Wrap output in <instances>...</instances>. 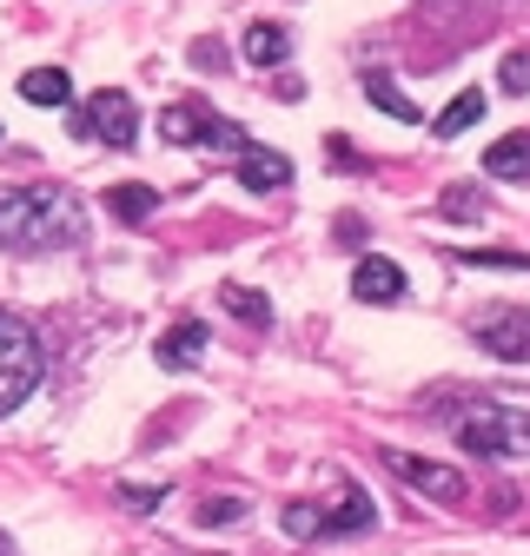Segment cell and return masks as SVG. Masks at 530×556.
Instances as JSON below:
<instances>
[{
  "label": "cell",
  "instance_id": "1",
  "mask_svg": "<svg viewBox=\"0 0 530 556\" xmlns=\"http://www.w3.org/2000/svg\"><path fill=\"white\" fill-rule=\"evenodd\" d=\"M87 239V213L66 186H0V245L8 252H60Z\"/></svg>",
  "mask_w": 530,
  "mask_h": 556
},
{
  "label": "cell",
  "instance_id": "2",
  "mask_svg": "<svg viewBox=\"0 0 530 556\" xmlns=\"http://www.w3.org/2000/svg\"><path fill=\"white\" fill-rule=\"evenodd\" d=\"M451 438L471 457H530V404L510 397H471L451 417Z\"/></svg>",
  "mask_w": 530,
  "mask_h": 556
},
{
  "label": "cell",
  "instance_id": "3",
  "mask_svg": "<svg viewBox=\"0 0 530 556\" xmlns=\"http://www.w3.org/2000/svg\"><path fill=\"white\" fill-rule=\"evenodd\" d=\"M34 384H40V338H34L27 318L0 312V417H8Z\"/></svg>",
  "mask_w": 530,
  "mask_h": 556
},
{
  "label": "cell",
  "instance_id": "4",
  "mask_svg": "<svg viewBox=\"0 0 530 556\" xmlns=\"http://www.w3.org/2000/svg\"><path fill=\"white\" fill-rule=\"evenodd\" d=\"M74 132L80 139H106V147H132V132H140V106H132V93H119V87H100L87 100V113L74 119Z\"/></svg>",
  "mask_w": 530,
  "mask_h": 556
},
{
  "label": "cell",
  "instance_id": "5",
  "mask_svg": "<svg viewBox=\"0 0 530 556\" xmlns=\"http://www.w3.org/2000/svg\"><path fill=\"white\" fill-rule=\"evenodd\" d=\"M160 132L166 139H192V147H245V132L232 126V119H219L213 106H199V100H179V106H166L160 113Z\"/></svg>",
  "mask_w": 530,
  "mask_h": 556
},
{
  "label": "cell",
  "instance_id": "6",
  "mask_svg": "<svg viewBox=\"0 0 530 556\" xmlns=\"http://www.w3.org/2000/svg\"><path fill=\"white\" fill-rule=\"evenodd\" d=\"M478 344H484L491 358L523 365V358H530V305H491V312L478 318Z\"/></svg>",
  "mask_w": 530,
  "mask_h": 556
},
{
  "label": "cell",
  "instance_id": "7",
  "mask_svg": "<svg viewBox=\"0 0 530 556\" xmlns=\"http://www.w3.org/2000/svg\"><path fill=\"white\" fill-rule=\"evenodd\" d=\"M384 464L405 477L412 491H425V497H438V504H464V497H471L464 470H438V464H425V457H412V451H384Z\"/></svg>",
  "mask_w": 530,
  "mask_h": 556
},
{
  "label": "cell",
  "instance_id": "8",
  "mask_svg": "<svg viewBox=\"0 0 530 556\" xmlns=\"http://www.w3.org/2000/svg\"><path fill=\"white\" fill-rule=\"evenodd\" d=\"M352 292H358L365 305H398V299H405V271H398L391 258H358Z\"/></svg>",
  "mask_w": 530,
  "mask_h": 556
},
{
  "label": "cell",
  "instance_id": "9",
  "mask_svg": "<svg viewBox=\"0 0 530 556\" xmlns=\"http://www.w3.org/2000/svg\"><path fill=\"white\" fill-rule=\"evenodd\" d=\"M199 352H206V325H199V318H186V325H173L160 344H153V358L166 365V371H186Z\"/></svg>",
  "mask_w": 530,
  "mask_h": 556
},
{
  "label": "cell",
  "instance_id": "10",
  "mask_svg": "<svg viewBox=\"0 0 530 556\" xmlns=\"http://www.w3.org/2000/svg\"><path fill=\"white\" fill-rule=\"evenodd\" d=\"M378 523V504L365 491H345L339 510H318V536H345V530H371Z\"/></svg>",
  "mask_w": 530,
  "mask_h": 556
},
{
  "label": "cell",
  "instance_id": "11",
  "mask_svg": "<svg viewBox=\"0 0 530 556\" xmlns=\"http://www.w3.org/2000/svg\"><path fill=\"white\" fill-rule=\"evenodd\" d=\"M484 166H491V179H530V132H504L484 153Z\"/></svg>",
  "mask_w": 530,
  "mask_h": 556
},
{
  "label": "cell",
  "instance_id": "12",
  "mask_svg": "<svg viewBox=\"0 0 530 556\" xmlns=\"http://www.w3.org/2000/svg\"><path fill=\"white\" fill-rule=\"evenodd\" d=\"M245 60H252V66H286V60H292V34L273 27V21H258V27L245 34Z\"/></svg>",
  "mask_w": 530,
  "mask_h": 556
},
{
  "label": "cell",
  "instance_id": "13",
  "mask_svg": "<svg viewBox=\"0 0 530 556\" xmlns=\"http://www.w3.org/2000/svg\"><path fill=\"white\" fill-rule=\"evenodd\" d=\"M21 100L27 106H66V100H74V80H66L60 66H34V74L21 80Z\"/></svg>",
  "mask_w": 530,
  "mask_h": 556
},
{
  "label": "cell",
  "instance_id": "14",
  "mask_svg": "<svg viewBox=\"0 0 530 556\" xmlns=\"http://www.w3.org/2000/svg\"><path fill=\"white\" fill-rule=\"evenodd\" d=\"M286 179H292V166H286L279 153H245V160H239V186H245V192H279Z\"/></svg>",
  "mask_w": 530,
  "mask_h": 556
},
{
  "label": "cell",
  "instance_id": "15",
  "mask_svg": "<svg viewBox=\"0 0 530 556\" xmlns=\"http://www.w3.org/2000/svg\"><path fill=\"white\" fill-rule=\"evenodd\" d=\"M484 119V93H457L444 113H438V139H457L464 126H478Z\"/></svg>",
  "mask_w": 530,
  "mask_h": 556
},
{
  "label": "cell",
  "instance_id": "16",
  "mask_svg": "<svg viewBox=\"0 0 530 556\" xmlns=\"http://www.w3.org/2000/svg\"><path fill=\"white\" fill-rule=\"evenodd\" d=\"M106 205H113L126 226H140V219L153 213V186H113V192H106Z\"/></svg>",
  "mask_w": 530,
  "mask_h": 556
},
{
  "label": "cell",
  "instance_id": "17",
  "mask_svg": "<svg viewBox=\"0 0 530 556\" xmlns=\"http://www.w3.org/2000/svg\"><path fill=\"white\" fill-rule=\"evenodd\" d=\"M365 93H371V100H378V106H384V113H391V119H405V126H412V119H418V106H412V100H405V93H398V87H391V80H384V74H371V80H365Z\"/></svg>",
  "mask_w": 530,
  "mask_h": 556
},
{
  "label": "cell",
  "instance_id": "18",
  "mask_svg": "<svg viewBox=\"0 0 530 556\" xmlns=\"http://www.w3.org/2000/svg\"><path fill=\"white\" fill-rule=\"evenodd\" d=\"M226 305H232V318H245V325H273V305H265L258 292H245V286H226Z\"/></svg>",
  "mask_w": 530,
  "mask_h": 556
},
{
  "label": "cell",
  "instance_id": "19",
  "mask_svg": "<svg viewBox=\"0 0 530 556\" xmlns=\"http://www.w3.org/2000/svg\"><path fill=\"white\" fill-rule=\"evenodd\" d=\"M239 517H245L239 497H206V504H199V523H206V530H213V523H239Z\"/></svg>",
  "mask_w": 530,
  "mask_h": 556
},
{
  "label": "cell",
  "instance_id": "20",
  "mask_svg": "<svg viewBox=\"0 0 530 556\" xmlns=\"http://www.w3.org/2000/svg\"><path fill=\"white\" fill-rule=\"evenodd\" d=\"M471 265H510V271H530V258L523 252H464Z\"/></svg>",
  "mask_w": 530,
  "mask_h": 556
},
{
  "label": "cell",
  "instance_id": "21",
  "mask_svg": "<svg viewBox=\"0 0 530 556\" xmlns=\"http://www.w3.org/2000/svg\"><path fill=\"white\" fill-rule=\"evenodd\" d=\"M523 80H530V60L510 53V60H504V87H523Z\"/></svg>",
  "mask_w": 530,
  "mask_h": 556
},
{
  "label": "cell",
  "instance_id": "22",
  "mask_svg": "<svg viewBox=\"0 0 530 556\" xmlns=\"http://www.w3.org/2000/svg\"><path fill=\"white\" fill-rule=\"evenodd\" d=\"M119 497H126L132 510H160V497H166V491H119Z\"/></svg>",
  "mask_w": 530,
  "mask_h": 556
},
{
  "label": "cell",
  "instance_id": "23",
  "mask_svg": "<svg viewBox=\"0 0 530 556\" xmlns=\"http://www.w3.org/2000/svg\"><path fill=\"white\" fill-rule=\"evenodd\" d=\"M0 556H14V549H8V536H0Z\"/></svg>",
  "mask_w": 530,
  "mask_h": 556
}]
</instances>
